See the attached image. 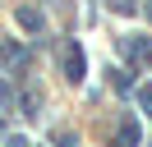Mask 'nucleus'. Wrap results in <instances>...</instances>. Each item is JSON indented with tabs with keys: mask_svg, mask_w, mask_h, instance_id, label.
<instances>
[{
	"mask_svg": "<svg viewBox=\"0 0 152 147\" xmlns=\"http://www.w3.org/2000/svg\"><path fill=\"white\" fill-rule=\"evenodd\" d=\"M134 143H138V124H134V119H124L120 133H115V147H134Z\"/></svg>",
	"mask_w": 152,
	"mask_h": 147,
	"instance_id": "3",
	"label": "nucleus"
},
{
	"mask_svg": "<svg viewBox=\"0 0 152 147\" xmlns=\"http://www.w3.org/2000/svg\"><path fill=\"white\" fill-rule=\"evenodd\" d=\"M19 23H23V28H42V14H32V9H23V14H19Z\"/></svg>",
	"mask_w": 152,
	"mask_h": 147,
	"instance_id": "4",
	"label": "nucleus"
},
{
	"mask_svg": "<svg viewBox=\"0 0 152 147\" xmlns=\"http://www.w3.org/2000/svg\"><path fill=\"white\" fill-rule=\"evenodd\" d=\"M124 55H134V60H152V41H148V37H129V41H124Z\"/></svg>",
	"mask_w": 152,
	"mask_h": 147,
	"instance_id": "2",
	"label": "nucleus"
},
{
	"mask_svg": "<svg viewBox=\"0 0 152 147\" xmlns=\"http://www.w3.org/2000/svg\"><path fill=\"white\" fill-rule=\"evenodd\" d=\"M143 106H148V115H152V92L148 87H143Z\"/></svg>",
	"mask_w": 152,
	"mask_h": 147,
	"instance_id": "5",
	"label": "nucleus"
},
{
	"mask_svg": "<svg viewBox=\"0 0 152 147\" xmlns=\"http://www.w3.org/2000/svg\"><path fill=\"white\" fill-rule=\"evenodd\" d=\"M83 64H88V60H83V46L69 41V46H65V78L78 83V78H83Z\"/></svg>",
	"mask_w": 152,
	"mask_h": 147,
	"instance_id": "1",
	"label": "nucleus"
},
{
	"mask_svg": "<svg viewBox=\"0 0 152 147\" xmlns=\"http://www.w3.org/2000/svg\"><path fill=\"white\" fill-rule=\"evenodd\" d=\"M10 147H28V143H23V138H10Z\"/></svg>",
	"mask_w": 152,
	"mask_h": 147,
	"instance_id": "6",
	"label": "nucleus"
}]
</instances>
